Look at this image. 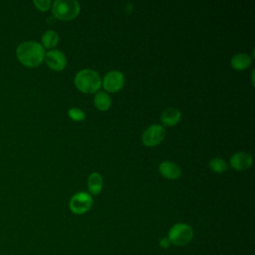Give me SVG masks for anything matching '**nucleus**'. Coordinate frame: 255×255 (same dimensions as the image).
I'll return each mask as SVG.
<instances>
[{
  "label": "nucleus",
  "instance_id": "5",
  "mask_svg": "<svg viewBox=\"0 0 255 255\" xmlns=\"http://www.w3.org/2000/svg\"><path fill=\"white\" fill-rule=\"evenodd\" d=\"M93 204V198L88 192H77L75 193L69 202L70 210L75 214H84L88 212Z\"/></svg>",
  "mask_w": 255,
  "mask_h": 255
},
{
  "label": "nucleus",
  "instance_id": "6",
  "mask_svg": "<svg viewBox=\"0 0 255 255\" xmlns=\"http://www.w3.org/2000/svg\"><path fill=\"white\" fill-rule=\"evenodd\" d=\"M165 136V129L160 126L153 124L146 128L141 135V141L146 146H155L159 144Z\"/></svg>",
  "mask_w": 255,
  "mask_h": 255
},
{
  "label": "nucleus",
  "instance_id": "19",
  "mask_svg": "<svg viewBox=\"0 0 255 255\" xmlns=\"http://www.w3.org/2000/svg\"><path fill=\"white\" fill-rule=\"evenodd\" d=\"M158 244H159V246H160L162 249H167V248H169L170 245H171V243H170L169 239L167 238V236H164V237L160 238Z\"/></svg>",
  "mask_w": 255,
  "mask_h": 255
},
{
  "label": "nucleus",
  "instance_id": "16",
  "mask_svg": "<svg viewBox=\"0 0 255 255\" xmlns=\"http://www.w3.org/2000/svg\"><path fill=\"white\" fill-rule=\"evenodd\" d=\"M209 167L212 171H214L216 173H221L227 169V163L222 158L215 157V158L210 159Z\"/></svg>",
  "mask_w": 255,
  "mask_h": 255
},
{
  "label": "nucleus",
  "instance_id": "17",
  "mask_svg": "<svg viewBox=\"0 0 255 255\" xmlns=\"http://www.w3.org/2000/svg\"><path fill=\"white\" fill-rule=\"evenodd\" d=\"M68 115L75 122H82L86 119V114L81 109H78V108L70 109L68 111Z\"/></svg>",
  "mask_w": 255,
  "mask_h": 255
},
{
  "label": "nucleus",
  "instance_id": "9",
  "mask_svg": "<svg viewBox=\"0 0 255 255\" xmlns=\"http://www.w3.org/2000/svg\"><path fill=\"white\" fill-rule=\"evenodd\" d=\"M253 163L252 156L245 151H238L230 157V164L235 170H245L251 167Z\"/></svg>",
  "mask_w": 255,
  "mask_h": 255
},
{
  "label": "nucleus",
  "instance_id": "8",
  "mask_svg": "<svg viewBox=\"0 0 255 255\" xmlns=\"http://www.w3.org/2000/svg\"><path fill=\"white\" fill-rule=\"evenodd\" d=\"M45 61L47 66L57 72L63 71L67 66V59L63 52L59 50H50L45 54Z\"/></svg>",
  "mask_w": 255,
  "mask_h": 255
},
{
  "label": "nucleus",
  "instance_id": "15",
  "mask_svg": "<svg viewBox=\"0 0 255 255\" xmlns=\"http://www.w3.org/2000/svg\"><path fill=\"white\" fill-rule=\"evenodd\" d=\"M59 43V35L53 31L48 30L42 35V46L43 48L47 49H53L55 48Z\"/></svg>",
  "mask_w": 255,
  "mask_h": 255
},
{
  "label": "nucleus",
  "instance_id": "12",
  "mask_svg": "<svg viewBox=\"0 0 255 255\" xmlns=\"http://www.w3.org/2000/svg\"><path fill=\"white\" fill-rule=\"evenodd\" d=\"M251 62H252V60L249 55L244 54V53H239L232 57L230 64L233 69L242 71V70L247 69L251 65Z\"/></svg>",
  "mask_w": 255,
  "mask_h": 255
},
{
  "label": "nucleus",
  "instance_id": "7",
  "mask_svg": "<svg viewBox=\"0 0 255 255\" xmlns=\"http://www.w3.org/2000/svg\"><path fill=\"white\" fill-rule=\"evenodd\" d=\"M124 84H125V77L122 72L117 70L108 72L105 75L104 80L102 82L104 89L110 93L119 92L123 88Z\"/></svg>",
  "mask_w": 255,
  "mask_h": 255
},
{
  "label": "nucleus",
  "instance_id": "11",
  "mask_svg": "<svg viewBox=\"0 0 255 255\" xmlns=\"http://www.w3.org/2000/svg\"><path fill=\"white\" fill-rule=\"evenodd\" d=\"M181 118V114L177 109L169 108L162 112L160 116V121L163 126L165 127H172L175 126Z\"/></svg>",
  "mask_w": 255,
  "mask_h": 255
},
{
  "label": "nucleus",
  "instance_id": "2",
  "mask_svg": "<svg viewBox=\"0 0 255 255\" xmlns=\"http://www.w3.org/2000/svg\"><path fill=\"white\" fill-rule=\"evenodd\" d=\"M75 85L79 91L86 94H93L101 88L102 80L96 71L84 69L75 76Z\"/></svg>",
  "mask_w": 255,
  "mask_h": 255
},
{
  "label": "nucleus",
  "instance_id": "18",
  "mask_svg": "<svg viewBox=\"0 0 255 255\" xmlns=\"http://www.w3.org/2000/svg\"><path fill=\"white\" fill-rule=\"evenodd\" d=\"M33 4L35 5V7L38 10L45 12L51 7L52 2L50 0H35V1H33Z\"/></svg>",
  "mask_w": 255,
  "mask_h": 255
},
{
  "label": "nucleus",
  "instance_id": "10",
  "mask_svg": "<svg viewBox=\"0 0 255 255\" xmlns=\"http://www.w3.org/2000/svg\"><path fill=\"white\" fill-rule=\"evenodd\" d=\"M158 171L163 177L167 179H176L181 174L180 167L176 163L168 160L160 162L158 165Z\"/></svg>",
  "mask_w": 255,
  "mask_h": 255
},
{
  "label": "nucleus",
  "instance_id": "14",
  "mask_svg": "<svg viewBox=\"0 0 255 255\" xmlns=\"http://www.w3.org/2000/svg\"><path fill=\"white\" fill-rule=\"evenodd\" d=\"M94 105L99 111H108L112 105L111 97L105 92H99L94 98Z\"/></svg>",
  "mask_w": 255,
  "mask_h": 255
},
{
  "label": "nucleus",
  "instance_id": "3",
  "mask_svg": "<svg viewBox=\"0 0 255 255\" xmlns=\"http://www.w3.org/2000/svg\"><path fill=\"white\" fill-rule=\"evenodd\" d=\"M80 4L76 0H56L52 4L53 15L63 21L75 19L80 13Z\"/></svg>",
  "mask_w": 255,
  "mask_h": 255
},
{
  "label": "nucleus",
  "instance_id": "13",
  "mask_svg": "<svg viewBox=\"0 0 255 255\" xmlns=\"http://www.w3.org/2000/svg\"><path fill=\"white\" fill-rule=\"evenodd\" d=\"M88 187L89 191L94 194L98 195L103 188V177L99 172H92L88 178Z\"/></svg>",
  "mask_w": 255,
  "mask_h": 255
},
{
  "label": "nucleus",
  "instance_id": "4",
  "mask_svg": "<svg viewBox=\"0 0 255 255\" xmlns=\"http://www.w3.org/2000/svg\"><path fill=\"white\" fill-rule=\"evenodd\" d=\"M194 235L193 229L190 225L186 223H175L168 230L167 238L169 239L171 245L175 246H185L192 240Z\"/></svg>",
  "mask_w": 255,
  "mask_h": 255
},
{
  "label": "nucleus",
  "instance_id": "1",
  "mask_svg": "<svg viewBox=\"0 0 255 255\" xmlns=\"http://www.w3.org/2000/svg\"><path fill=\"white\" fill-rule=\"evenodd\" d=\"M18 61L29 68H35L42 64L45 58L43 46L35 41L22 42L16 49Z\"/></svg>",
  "mask_w": 255,
  "mask_h": 255
}]
</instances>
